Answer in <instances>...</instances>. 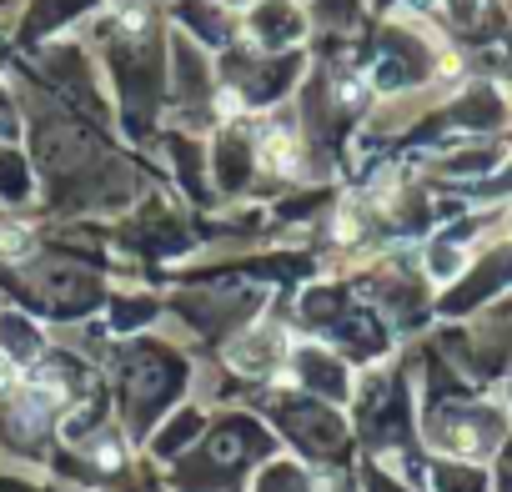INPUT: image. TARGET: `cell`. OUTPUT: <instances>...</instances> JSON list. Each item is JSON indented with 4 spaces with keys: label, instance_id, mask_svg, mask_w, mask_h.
Returning a JSON list of instances; mask_svg holds the SVG:
<instances>
[{
    "label": "cell",
    "instance_id": "obj_1",
    "mask_svg": "<svg viewBox=\"0 0 512 492\" xmlns=\"http://www.w3.org/2000/svg\"><path fill=\"white\" fill-rule=\"evenodd\" d=\"M26 246H31V236H26L21 226H6V231H0V252H11V257H21Z\"/></svg>",
    "mask_w": 512,
    "mask_h": 492
},
{
    "label": "cell",
    "instance_id": "obj_2",
    "mask_svg": "<svg viewBox=\"0 0 512 492\" xmlns=\"http://www.w3.org/2000/svg\"><path fill=\"white\" fill-rule=\"evenodd\" d=\"M6 382H11V367H6V362H0V387H6Z\"/></svg>",
    "mask_w": 512,
    "mask_h": 492
}]
</instances>
